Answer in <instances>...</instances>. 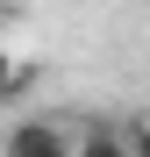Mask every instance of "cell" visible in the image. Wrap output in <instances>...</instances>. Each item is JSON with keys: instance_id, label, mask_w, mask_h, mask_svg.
<instances>
[{"instance_id": "obj_1", "label": "cell", "mask_w": 150, "mask_h": 157, "mask_svg": "<svg viewBox=\"0 0 150 157\" xmlns=\"http://www.w3.org/2000/svg\"><path fill=\"white\" fill-rule=\"evenodd\" d=\"M71 114H14L7 136H0V157H71Z\"/></svg>"}, {"instance_id": "obj_2", "label": "cell", "mask_w": 150, "mask_h": 157, "mask_svg": "<svg viewBox=\"0 0 150 157\" xmlns=\"http://www.w3.org/2000/svg\"><path fill=\"white\" fill-rule=\"evenodd\" d=\"M71 157H129L121 121H79L71 128Z\"/></svg>"}, {"instance_id": "obj_4", "label": "cell", "mask_w": 150, "mask_h": 157, "mask_svg": "<svg viewBox=\"0 0 150 157\" xmlns=\"http://www.w3.org/2000/svg\"><path fill=\"white\" fill-rule=\"evenodd\" d=\"M121 143H129V157H150V114H129V121H121Z\"/></svg>"}, {"instance_id": "obj_3", "label": "cell", "mask_w": 150, "mask_h": 157, "mask_svg": "<svg viewBox=\"0 0 150 157\" xmlns=\"http://www.w3.org/2000/svg\"><path fill=\"white\" fill-rule=\"evenodd\" d=\"M29 64H7V57H0V107H7V100H21V93H29Z\"/></svg>"}, {"instance_id": "obj_5", "label": "cell", "mask_w": 150, "mask_h": 157, "mask_svg": "<svg viewBox=\"0 0 150 157\" xmlns=\"http://www.w3.org/2000/svg\"><path fill=\"white\" fill-rule=\"evenodd\" d=\"M0 29H7V7H0Z\"/></svg>"}]
</instances>
